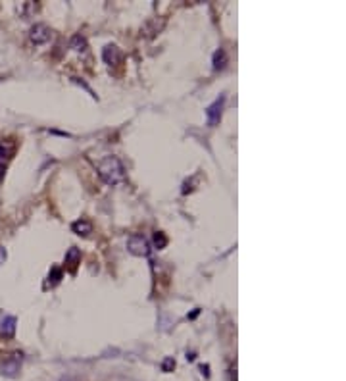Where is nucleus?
<instances>
[{
  "label": "nucleus",
  "mask_w": 346,
  "mask_h": 381,
  "mask_svg": "<svg viewBox=\"0 0 346 381\" xmlns=\"http://www.w3.org/2000/svg\"><path fill=\"white\" fill-rule=\"evenodd\" d=\"M2 179H4V166L0 164V181H2Z\"/></svg>",
  "instance_id": "a211bd4d"
},
{
  "label": "nucleus",
  "mask_w": 346,
  "mask_h": 381,
  "mask_svg": "<svg viewBox=\"0 0 346 381\" xmlns=\"http://www.w3.org/2000/svg\"><path fill=\"white\" fill-rule=\"evenodd\" d=\"M81 262V250L79 248H75V246H71L70 250L66 252V266L70 268L71 271L77 268V264Z\"/></svg>",
  "instance_id": "6e6552de"
},
{
  "label": "nucleus",
  "mask_w": 346,
  "mask_h": 381,
  "mask_svg": "<svg viewBox=\"0 0 346 381\" xmlns=\"http://www.w3.org/2000/svg\"><path fill=\"white\" fill-rule=\"evenodd\" d=\"M102 58L108 66H116V64H119V60H121V50H119L116 45H108V47L104 48Z\"/></svg>",
  "instance_id": "0eeeda50"
},
{
  "label": "nucleus",
  "mask_w": 346,
  "mask_h": 381,
  "mask_svg": "<svg viewBox=\"0 0 346 381\" xmlns=\"http://www.w3.org/2000/svg\"><path fill=\"white\" fill-rule=\"evenodd\" d=\"M60 278H62V270H60V268H52V276H48V279H52V285L58 283Z\"/></svg>",
  "instance_id": "2eb2a0df"
},
{
  "label": "nucleus",
  "mask_w": 346,
  "mask_h": 381,
  "mask_svg": "<svg viewBox=\"0 0 346 381\" xmlns=\"http://www.w3.org/2000/svg\"><path fill=\"white\" fill-rule=\"evenodd\" d=\"M200 372H202V375H206V377H208V375H210V366H208V364L200 366Z\"/></svg>",
  "instance_id": "f3484780"
},
{
  "label": "nucleus",
  "mask_w": 346,
  "mask_h": 381,
  "mask_svg": "<svg viewBox=\"0 0 346 381\" xmlns=\"http://www.w3.org/2000/svg\"><path fill=\"white\" fill-rule=\"evenodd\" d=\"M212 64H213V70H215V72L223 70V68L227 66V52H225L223 48L215 50V52H213V58H212Z\"/></svg>",
  "instance_id": "1a4fd4ad"
},
{
  "label": "nucleus",
  "mask_w": 346,
  "mask_h": 381,
  "mask_svg": "<svg viewBox=\"0 0 346 381\" xmlns=\"http://www.w3.org/2000/svg\"><path fill=\"white\" fill-rule=\"evenodd\" d=\"M29 39H31L33 45H47L48 40L52 39V31L50 27L45 24H35L29 31Z\"/></svg>",
  "instance_id": "20e7f679"
},
{
  "label": "nucleus",
  "mask_w": 346,
  "mask_h": 381,
  "mask_svg": "<svg viewBox=\"0 0 346 381\" xmlns=\"http://www.w3.org/2000/svg\"><path fill=\"white\" fill-rule=\"evenodd\" d=\"M98 175L106 185H118L125 179V167L116 156H106L98 164Z\"/></svg>",
  "instance_id": "f257e3e1"
},
{
  "label": "nucleus",
  "mask_w": 346,
  "mask_h": 381,
  "mask_svg": "<svg viewBox=\"0 0 346 381\" xmlns=\"http://www.w3.org/2000/svg\"><path fill=\"white\" fill-rule=\"evenodd\" d=\"M223 106H225V96H220L218 100H213V102L206 108V119H208V125L210 127H215L220 123Z\"/></svg>",
  "instance_id": "39448f33"
},
{
  "label": "nucleus",
  "mask_w": 346,
  "mask_h": 381,
  "mask_svg": "<svg viewBox=\"0 0 346 381\" xmlns=\"http://www.w3.org/2000/svg\"><path fill=\"white\" fill-rule=\"evenodd\" d=\"M0 81H2V77H0Z\"/></svg>",
  "instance_id": "6ab92c4d"
},
{
  "label": "nucleus",
  "mask_w": 346,
  "mask_h": 381,
  "mask_svg": "<svg viewBox=\"0 0 346 381\" xmlns=\"http://www.w3.org/2000/svg\"><path fill=\"white\" fill-rule=\"evenodd\" d=\"M19 370H21V354H10L0 364V373L4 377H17Z\"/></svg>",
  "instance_id": "f03ea898"
},
{
  "label": "nucleus",
  "mask_w": 346,
  "mask_h": 381,
  "mask_svg": "<svg viewBox=\"0 0 346 381\" xmlns=\"http://www.w3.org/2000/svg\"><path fill=\"white\" fill-rule=\"evenodd\" d=\"M71 229H73V233L86 237V235H91V233H93V225H91L89 222H85V220H79V222L71 223Z\"/></svg>",
  "instance_id": "9d476101"
},
{
  "label": "nucleus",
  "mask_w": 346,
  "mask_h": 381,
  "mask_svg": "<svg viewBox=\"0 0 346 381\" xmlns=\"http://www.w3.org/2000/svg\"><path fill=\"white\" fill-rule=\"evenodd\" d=\"M14 151H16V144L10 143V141H4L0 143V162H6L14 156Z\"/></svg>",
  "instance_id": "9b49d317"
},
{
  "label": "nucleus",
  "mask_w": 346,
  "mask_h": 381,
  "mask_svg": "<svg viewBox=\"0 0 346 381\" xmlns=\"http://www.w3.org/2000/svg\"><path fill=\"white\" fill-rule=\"evenodd\" d=\"M16 324L17 320L14 316H4L0 320V335L6 339H12L16 335Z\"/></svg>",
  "instance_id": "423d86ee"
},
{
  "label": "nucleus",
  "mask_w": 346,
  "mask_h": 381,
  "mask_svg": "<svg viewBox=\"0 0 346 381\" xmlns=\"http://www.w3.org/2000/svg\"><path fill=\"white\" fill-rule=\"evenodd\" d=\"M70 47L73 48L75 52H86V39L83 35H73Z\"/></svg>",
  "instance_id": "f8f14e48"
},
{
  "label": "nucleus",
  "mask_w": 346,
  "mask_h": 381,
  "mask_svg": "<svg viewBox=\"0 0 346 381\" xmlns=\"http://www.w3.org/2000/svg\"><path fill=\"white\" fill-rule=\"evenodd\" d=\"M6 256H8V254H6V248H4V246H0V266L6 262Z\"/></svg>",
  "instance_id": "dca6fc26"
},
{
  "label": "nucleus",
  "mask_w": 346,
  "mask_h": 381,
  "mask_svg": "<svg viewBox=\"0 0 346 381\" xmlns=\"http://www.w3.org/2000/svg\"><path fill=\"white\" fill-rule=\"evenodd\" d=\"M127 250L131 254H135V256H148L150 245L142 235H131V237L127 239Z\"/></svg>",
  "instance_id": "7ed1b4c3"
},
{
  "label": "nucleus",
  "mask_w": 346,
  "mask_h": 381,
  "mask_svg": "<svg viewBox=\"0 0 346 381\" xmlns=\"http://www.w3.org/2000/svg\"><path fill=\"white\" fill-rule=\"evenodd\" d=\"M173 368H175V360L173 358H165L162 362V372H173Z\"/></svg>",
  "instance_id": "4468645a"
},
{
  "label": "nucleus",
  "mask_w": 346,
  "mask_h": 381,
  "mask_svg": "<svg viewBox=\"0 0 346 381\" xmlns=\"http://www.w3.org/2000/svg\"><path fill=\"white\" fill-rule=\"evenodd\" d=\"M165 245H167V237H165V233L156 231V233H154V246L160 250V248H165Z\"/></svg>",
  "instance_id": "ddd939ff"
}]
</instances>
